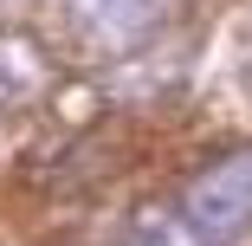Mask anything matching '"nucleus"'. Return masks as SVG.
I'll use <instances>...</instances> for the list:
<instances>
[{
	"mask_svg": "<svg viewBox=\"0 0 252 246\" xmlns=\"http://www.w3.org/2000/svg\"><path fill=\"white\" fill-rule=\"evenodd\" d=\"M168 214L181 220L188 246H239L252 233V149H233L207 162L175 201Z\"/></svg>",
	"mask_w": 252,
	"mask_h": 246,
	"instance_id": "f257e3e1",
	"label": "nucleus"
},
{
	"mask_svg": "<svg viewBox=\"0 0 252 246\" xmlns=\"http://www.w3.org/2000/svg\"><path fill=\"white\" fill-rule=\"evenodd\" d=\"M71 7L97 26V33H110V39H136V33H149L175 0H71Z\"/></svg>",
	"mask_w": 252,
	"mask_h": 246,
	"instance_id": "f03ea898",
	"label": "nucleus"
}]
</instances>
